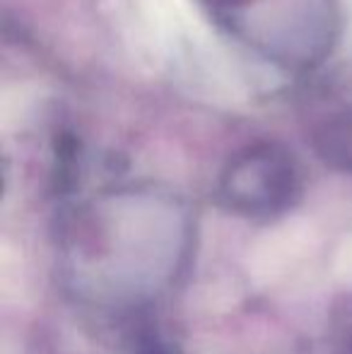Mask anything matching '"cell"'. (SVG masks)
Masks as SVG:
<instances>
[{
	"label": "cell",
	"mask_w": 352,
	"mask_h": 354,
	"mask_svg": "<svg viewBox=\"0 0 352 354\" xmlns=\"http://www.w3.org/2000/svg\"><path fill=\"white\" fill-rule=\"evenodd\" d=\"M232 207L249 214H272L287 207L299 191V171L277 145L249 147L230 164L222 183Z\"/></svg>",
	"instance_id": "7a4b0ae2"
},
{
	"label": "cell",
	"mask_w": 352,
	"mask_h": 354,
	"mask_svg": "<svg viewBox=\"0 0 352 354\" xmlns=\"http://www.w3.org/2000/svg\"><path fill=\"white\" fill-rule=\"evenodd\" d=\"M210 19L256 56L285 71H309L338 34L335 0H201Z\"/></svg>",
	"instance_id": "6da1fadb"
},
{
	"label": "cell",
	"mask_w": 352,
	"mask_h": 354,
	"mask_svg": "<svg viewBox=\"0 0 352 354\" xmlns=\"http://www.w3.org/2000/svg\"><path fill=\"white\" fill-rule=\"evenodd\" d=\"M324 154L326 159H338L345 167H352V118H340L324 131Z\"/></svg>",
	"instance_id": "3957f363"
},
{
	"label": "cell",
	"mask_w": 352,
	"mask_h": 354,
	"mask_svg": "<svg viewBox=\"0 0 352 354\" xmlns=\"http://www.w3.org/2000/svg\"><path fill=\"white\" fill-rule=\"evenodd\" d=\"M140 354H174V352L167 350V347H147V350H142Z\"/></svg>",
	"instance_id": "277c9868"
}]
</instances>
